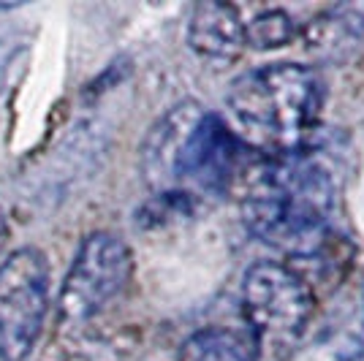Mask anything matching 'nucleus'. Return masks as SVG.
Instances as JSON below:
<instances>
[{
	"label": "nucleus",
	"instance_id": "39448f33",
	"mask_svg": "<svg viewBox=\"0 0 364 361\" xmlns=\"http://www.w3.org/2000/svg\"><path fill=\"white\" fill-rule=\"evenodd\" d=\"M49 264L38 247H19L0 264V361H25L44 329Z\"/></svg>",
	"mask_w": 364,
	"mask_h": 361
},
{
	"label": "nucleus",
	"instance_id": "f03ea898",
	"mask_svg": "<svg viewBox=\"0 0 364 361\" xmlns=\"http://www.w3.org/2000/svg\"><path fill=\"white\" fill-rule=\"evenodd\" d=\"M240 182H245V223L272 244L291 247L318 239L334 210L337 177L332 166L307 147L247 163Z\"/></svg>",
	"mask_w": 364,
	"mask_h": 361
},
{
	"label": "nucleus",
	"instance_id": "20e7f679",
	"mask_svg": "<svg viewBox=\"0 0 364 361\" xmlns=\"http://www.w3.org/2000/svg\"><path fill=\"white\" fill-rule=\"evenodd\" d=\"M134 277V253L122 237L95 231L79 244L58 296V316L68 329L87 326L125 296Z\"/></svg>",
	"mask_w": 364,
	"mask_h": 361
},
{
	"label": "nucleus",
	"instance_id": "0eeeda50",
	"mask_svg": "<svg viewBox=\"0 0 364 361\" xmlns=\"http://www.w3.org/2000/svg\"><path fill=\"white\" fill-rule=\"evenodd\" d=\"M188 44L201 60L234 63L245 52V22L231 3H198L188 22Z\"/></svg>",
	"mask_w": 364,
	"mask_h": 361
},
{
	"label": "nucleus",
	"instance_id": "f257e3e1",
	"mask_svg": "<svg viewBox=\"0 0 364 361\" xmlns=\"http://www.w3.org/2000/svg\"><path fill=\"white\" fill-rule=\"evenodd\" d=\"M242 141L196 101L171 106L141 144V174L155 193L196 201L223 196L247 168Z\"/></svg>",
	"mask_w": 364,
	"mask_h": 361
},
{
	"label": "nucleus",
	"instance_id": "6e6552de",
	"mask_svg": "<svg viewBox=\"0 0 364 361\" xmlns=\"http://www.w3.org/2000/svg\"><path fill=\"white\" fill-rule=\"evenodd\" d=\"M364 38V9L359 6H343L321 14L307 28V44L326 55H343L346 49H353Z\"/></svg>",
	"mask_w": 364,
	"mask_h": 361
},
{
	"label": "nucleus",
	"instance_id": "423d86ee",
	"mask_svg": "<svg viewBox=\"0 0 364 361\" xmlns=\"http://www.w3.org/2000/svg\"><path fill=\"white\" fill-rule=\"evenodd\" d=\"M242 316L253 343H291L313 316V293L291 266L258 261L242 277Z\"/></svg>",
	"mask_w": 364,
	"mask_h": 361
},
{
	"label": "nucleus",
	"instance_id": "9b49d317",
	"mask_svg": "<svg viewBox=\"0 0 364 361\" xmlns=\"http://www.w3.org/2000/svg\"><path fill=\"white\" fill-rule=\"evenodd\" d=\"M6 242H9V223H6V215H3V210H0V253H3Z\"/></svg>",
	"mask_w": 364,
	"mask_h": 361
},
{
	"label": "nucleus",
	"instance_id": "9d476101",
	"mask_svg": "<svg viewBox=\"0 0 364 361\" xmlns=\"http://www.w3.org/2000/svg\"><path fill=\"white\" fill-rule=\"evenodd\" d=\"M294 38V19L283 9H269L256 14L245 25V46L253 49H277Z\"/></svg>",
	"mask_w": 364,
	"mask_h": 361
},
{
	"label": "nucleus",
	"instance_id": "7ed1b4c3",
	"mask_svg": "<svg viewBox=\"0 0 364 361\" xmlns=\"http://www.w3.org/2000/svg\"><path fill=\"white\" fill-rule=\"evenodd\" d=\"M228 106L250 147L289 155L310 144L323 109V82L302 63H269L240 76Z\"/></svg>",
	"mask_w": 364,
	"mask_h": 361
},
{
	"label": "nucleus",
	"instance_id": "1a4fd4ad",
	"mask_svg": "<svg viewBox=\"0 0 364 361\" xmlns=\"http://www.w3.org/2000/svg\"><path fill=\"white\" fill-rule=\"evenodd\" d=\"M177 361H256V343L245 334L213 326L188 337Z\"/></svg>",
	"mask_w": 364,
	"mask_h": 361
}]
</instances>
